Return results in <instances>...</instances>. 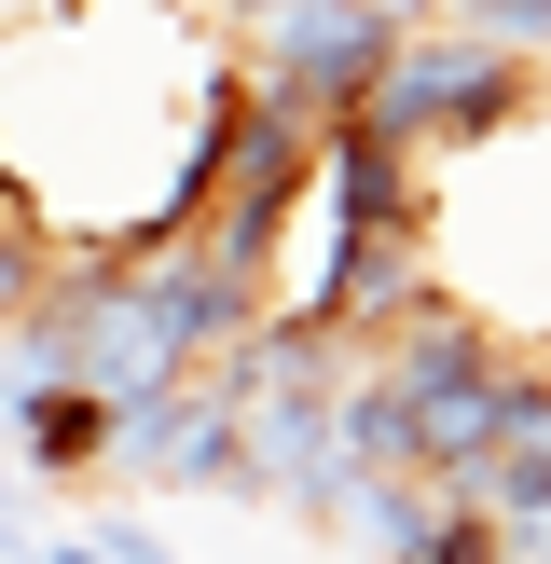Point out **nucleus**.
I'll return each instance as SVG.
<instances>
[{"label": "nucleus", "mask_w": 551, "mask_h": 564, "mask_svg": "<svg viewBox=\"0 0 551 564\" xmlns=\"http://www.w3.org/2000/svg\"><path fill=\"white\" fill-rule=\"evenodd\" d=\"M372 14H386V28H441V0H372Z\"/></svg>", "instance_id": "obj_6"}, {"label": "nucleus", "mask_w": 551, "mask_h": 564, "mask_svg": "<svg viewBox=\"0 0 551 564\" xmlns=\"http://www.w3.org/2000/svg\"><path fill=\"white\" fill-rule=\"evenodd\" d=\"M55 564H110V551H97V538H55Z\"/></svg>", "instance_id": "obj_7"}, {"label": "nucleus", "mask_w": 551, "mask_h": 564, "mask_svg": "<svg viewBox=\"0 0 551 564\" xmlns=\"http://www.w3.org/2000/svg\"><path fill=\"white\" fill-rule=\"evenodd\" d=\"M0 564H28V482L0 468Z\"/></svg>", "instance_id": "obj_5"}, {"label": "nucleus", "mask_w": 551, "mask_h": 564, "mask_svg": "<svg viewBox=\"0 0 551 564\" xmlns=\"http://www.w3.org/2000/svg\"><path fill=\"white\" fill-rule=\"evenodd\" d=\"M386 42H400V28H386L372 0H262L235 83H248V97H276V110H303V124H345V110L372 97Z\"/></svg>", "instance_id": "obj_2"}, {"label": "nucleus", "mask_w": 551, "mask_h": 564, "mask_svg": "<svg viewBox=\"0 0 551 564\" xmlns=\"http://www.w3.org/2000/svg\"><path fill=\"white\" fill-rule=\"evenodd\" d=\"M496 564H551V551H496Z\"/></svg>", "instance_id": "obj_8"}, {"label": "nucleus", "mask_w": 551, "mask_h": 564, "mask_svg": "<svg viewBox=\"0 0 551 564\" xmlns=\"http://www.w3.org/2000/svg\"><path fill=\"white\" fill-rule=\"evenodd\" d=\"M110 468L152 496H248V441H235V400L207 372L152 386V400H110Z\"/></svg>", "instance_id": "obj_3"}, {"label": "nucleus", "mask_w": 551, "mask_h": 564, "mask_svg": "<svg viewBox=\"0 0 551 564\" xmlns=\"http://www.w3.org/2000/svg\"><path fill=\"white\" fill-rule=\"evenodd\" d=\"M523 97H538V69L496 42H468V28H400L372 69V97H358V124L386 138V152H483V138L523 124Z\"/></svg>", "instance_id": "obj_1"}, {"label": "nucleus", "mask_w": 551, "mask_h": 564, "mask_svg": "<svg viewBox=\"0 0 551 564\" xmlns=\"http://www.w3.org/2000/svg\"><path fill=\"white\" fill-rule=\"evenodd\" d=\"M0 468H14V482H97V468H110V400H97V386L14 372V386H0Z\"/></svg>", "instance_id": "obj_4"}]
</instances>
